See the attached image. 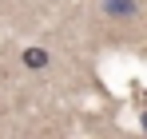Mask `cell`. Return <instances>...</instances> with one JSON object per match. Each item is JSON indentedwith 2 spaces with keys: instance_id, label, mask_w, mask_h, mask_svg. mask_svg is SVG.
Here are the masks:
<instances>
[{
  "instance_id": "6da1fadb",
  "label": "cell",
  "mask_w": 147,
  "mask_h": 139,
  "mask_svg": "<svg viewBox=\"0 0 147 139\" xmlns=\"http://www.w3.org/2000/svg\"><path fill=\"white\" fill-rule=\"evenodd\" d=\"M139 12V0H103V16L111 20H135Z\"/></svg>"
},
{
  "instance_id": "7a4b0ae2",
  "label": "cell",
  "mask_w": 147,
  "mask_h": 139,
  "mask_svg": "<svg viewBox=\"0 0 147 139\" xmlns=\"http://www.w3.org/2000/svg\"><path fill=\"white\" fill-rule=\"evenodd\" d=\"M24 64H28L32 72L48 68V52H44V48H28V52H24Z\"/></svg>"
}]
</instances>
